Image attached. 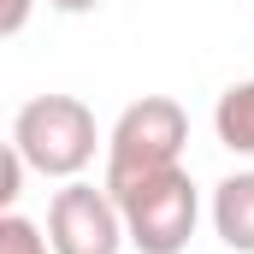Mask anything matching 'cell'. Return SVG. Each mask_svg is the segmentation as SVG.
Instances as JSON below:
<instances>
[{
	"label": "cell",
	"instance_id": "obj_1",
	"mask_svg": "<svg viewBox=\"0 0 254 254\" xmlns=\"http://www.w3.org/2000/svg\"><path fill=\"white\" fill-rule=\"evenodd\" d=\"M12 148L24 154L30 172L42 178H83L95 148H101V130H95V113L77 101V95H36L12 113Z\"/></svg>",
	"mask_w": 254,
	"mask_h": 254
},
{
	"label": "cell",
	"instance_id": "obj_2",
	"mask_svg": "<svg viewBox=\"0 0 254 254\" xmlns=\"http://www.w3.org/2000/svg\"><path fill=\"white\" fill-rule=\"evenodd\" d=\"M184 142H190V113L172 101V95H142L119 113V125L107 136V190L125 195L142 178H160L184 160Z\"/></svg>",
	"mask_w": 254,
	"mask_h": 254
},
{
	"label": "cell",
	"instance_id": "obj_3",
	"mask_svg": "<svg viewBox=\"0 0 254 254\" xmlns=\"http://www.w3.org/2000/svg\"><path fill=\"white\" fill-rule=\"evenodd\" d=\"M119 213H125L130 249L136 254H184L195 237V219H201V190L190 184L184 166L160 172V178H142L136 190L113 195Z\"/></svg>",
	"mask_w": 254,
	"mask_h": 254
},
{
	"label": "cell",
	"instance_id": "obj_4",
	"mask_svg": "<svg viewBox=\"0 0 254 254\" xmlns=\"http://www.w3.org/2000/svg\"><path fill=\"white\" fill-rule=\"evenodd\" d=\"M48 243H54V254H119L130 243V231H125V213H119L113 190L107 184L95 190L83 178L54 190V201H48Z\"/></svg>",
	"mask_w": 254,
	"mask_h": 254
},
{
	"label": "cell",
	"instance_id": "obj_5",
	"mask_svg": "<svg viewBox=\"0 0 254 254\" xmlns=\"http://www.w3.org/2000/svg\"><path fill=\"white\" fill-rule=\"evenodd\" d=\"M213 231L231 254H254V172H231L213 190Z\"/></svg>",
	"mask_w": 254,
	"mask_h": 254
},
{
	"label": "cell",
	"instance_id": "obj_6",
	"mask_svg": "<svg viewBox=\"0 0 254 254\" xmlns=\"http://www.w3.org/2000/svg\"><path fill=\"white\" fill-rule=\"evenodd\" d=\"M213 130H219V142H225L231 154L254 160V77H249V83H231V89L219 95Z\"/></svg>",
	"mask_w": 254,
	"mask_h": 254
},
{
	"label": "cell",
	"instance_id": "obj_7",
	"mask_svg": "<svg viewBox=\"0 0 254 254\" xmlns=\"http://www.w3.org/2000/svg\"><path fill=\"white\" fill-rule=\"evenodd\" d=\"M0 254H54V243L12 207V213H0Z\"/></svg>",
	"mask_w": 254,
	"mask_h": 254
},
{
	"label": "cell",
	"instance_id": "obj_8",
	"mask_svg": "<svg viewBox=\"0 0 254 254\" xmlns=\"http://www.w3.org/2000/svg\"><path fill=\"white\" fill-rule=\"evenodd\" d=\"M24 172H30V166H24V154L6 142V172H0V201H6V213H12V201H18V184H24Z\"/></svg>",
	"mask_w": 254,
	"mask_h": 254
},
{
	"label": "cell",
	"instance_id": "obj_9",
	"mask_svg": "<svg viewBox=\"0 0 254 254\" xmlns=\"http://www.w3.org/2000/svg\"><path fill=\"white\" fill-rule=\"evenodd\" d=\"M30 6H36V0H6V6H0V36H18V30L30 24Z\"/></svg>",
	"mask_w": 254,
	"mask_h": 254
},
{
	"label": "cell",
	"instance_id": "obj_10",
	"mask_svg": "<svg viewBox=\"0 0 254 254\" xmlns=\"http://www.w3.org/2000/svg\"><path fill=\"white\" fill-rule=\"evenodd\" d=\"M48 6H54V12H71V18H77V12H95L101 0H48Z\"/></svg>",
	"mask_w": 254,
	"mask_h": 254
}]
</instances>
